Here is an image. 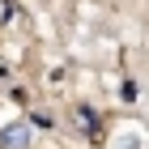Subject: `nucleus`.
Returning <instances> with one entry per match:
<instances>
[{
    "label": "nucleus",
    "mask_w": 149,
    "mask_h": 149,
    "mask_svg": "<svg viewBox=\"0 0 149 149\" xmlns=\"http://www.w3.org/2000/svg\"><path fill=\"white\" fill-rule=\"evenodd\" d=\"M0 145L4 149H26L30 145V124H9L4 132H0Z\"/></svg>",
    "instance_id": "obj_1"
},
{
    "label": "nucleus",
    "mask_w": 149,
    "mask_h": 149,
    "mask_svg": "<svg viewBox=\"0 0 149 149\" xmlns=\"http://www.w3.org/2000/svg\"><path fill=\"white\" fill-rule=\"evenodd\" d=\"M77 124H81V132H98V115H94L90 107H81V111H77Z\"/></svg>",
    "instance_id": "obj_2"
}]
</instances>
